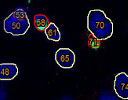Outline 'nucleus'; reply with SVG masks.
I'll use <instances>...</instances> for the list:
<instances>
[{
  "label": "nucleus",
  "instance_id": "obj_9",
  "mask_svg": "<svg viewBox=\"0 0 128 100\" xmlns=\"http://www.w3.org/2000/svg\"><path fill=\"white\" fill-rule=\"evenodd\" d=\"M89 46L92 47H98L100 46V40L96 39L93 35L89 39Z\"/></svg>",
  "mask_w": 128,
  "mask_h": 100
},
{
  "label": "nucleus",
  "instance_id": "obj_6",
  "mask_svg": "<svg viewBox=\"0 0 128 100\" xmlns=\"http://www.w3.org/2000/svg\"><path fill=\"white\" fill-rule=\"evenodd\" d=\"M44 32H45L48 40H50L58 42L60 40V32L58 26L53 22H50L49 25L46 27Z\"/></svg>",
  "mask_w": 128,
  "mask_h": 100
},
{
  "label": "nucleus",
  "instance_id": "obj_2",
  "mask_svg": "<svg viewBox=\"0 0 128 100\" xmlns=\"http://www.w3.org/2000/svg\"><path fill=\"white\" fill-rule=\"evenodd\" d=\"M30 28V21L28 18L20 20L16 18L11 14L8 18L4 20V30L6 32L13 36L24 35Z\"/></svg>",
  "mask_w": 128,
  "mask_h": 100
},
{
  "label": "nucleus",
  "instance_id": "obj_4",
  "mask_svg": "<svg viewBox=\"0 0 128 100\" xmlns=\"http://www.w3.org/2000/svg\"><path fill=\"white\" fill-rule=\"evenodd\" d=\"M114 90L120 98L128 99V75L120 73L116 75L114 82Z\"/></svg>",
  "mask_w": 128,
  "mask_h": 100
},
{
  "label": "nucleus",
  "instance_id": "obj_7",
  "mask_svg": "<svg viewBox=\"0 0 128 100\" xmlns=\"http://www.w3.org/2000/svg\"><path fill=\"white\" fill-rule=\"evenodd\" d=\"M49 24H50V21L46 15L36 14L34 17V25L36 28V29L38 31L40 32L45 31Z\"/></svg>",
  "mask_w": 128,
  "mask_h": 100
},
{
  "label": "nucleus",
  "instance_id": "obj_5",
  "mask_svg": "<svg viewBox=\"0 0 128 100\" xmlns=\"http://www.w3.org/2000/svg\"><path fill=\"white\" fill-rule=\"evenodd\" d=\"M18 67L14 63L0 64V80H14L18 75Z\"/></svg>",
  "mask_w": 128,
  "mask_h": 100
},
{
  "label": "nucleus",
  "instance_id": "obj_1",
  "mask_svg": "<svg viewBox=\"0 0 128 100\" xmlns=\"http://www.w3.org/2000/svg\"><path fill=\"white\" fill-rule=\"evenodd\" d=\"M87 29L98 40L109 39L113 34V23L102 10H92L87 16Z\"/></svg>",
  "mask_w": 128,
  "mask_h": 100
},
{
  "label": "nucleus",
  "instance_id": "obj_3",
  "mask_svg": "<svg viewBox=\"0 0 128 100\" xmlns=\"http://www.w3.org/2000/svg\"><path fill=\"white\" fill-rule=\"evenodd\" d=\"M55 61L63 69H71L76 62V54L69 48H60L55 54Z\"/></svg>",
  "mask_w": 128,
  "mask_h": 100
},
{
  "label": "nucleus",
  "instance_id": "obj_8",
  "mask_svg": "<svg viewBox=\"0 0 128 100\" xmlns=\"http://www.w3.org/2000/svg\"><path fill=\"white\" fill-rule=\"evenodd\" d=\"M12 14L16 18H18V19H20V20H24V19L28 18L26 11L24 9H22V8L16 9L15 11H14Z\"/></svg>",
  "mask_w": 128,
  "mask_h": 100
}]
</instances>
